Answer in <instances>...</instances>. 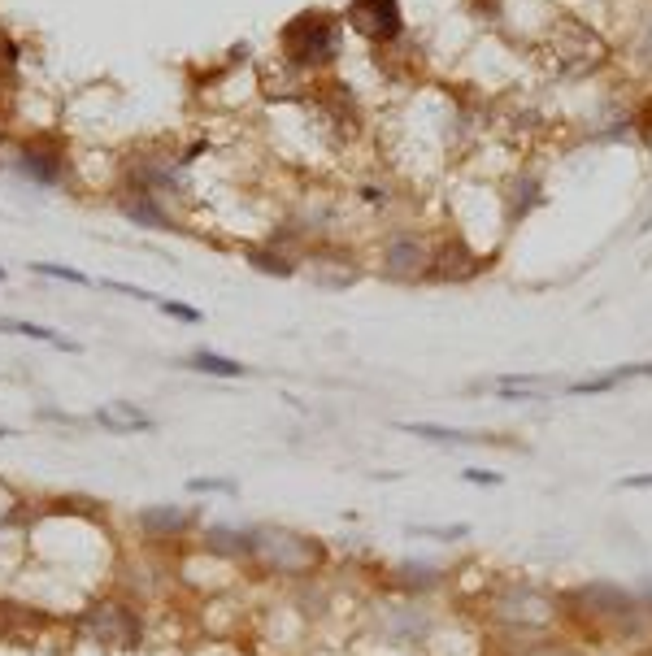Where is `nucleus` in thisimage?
Listing matches in <instances>:
<instances>
[{
    "instance_id": "nucleus-29",
    "label": "nucleus",
    "mask_w": 652,
    "mask_h": 656,
    "mask_svg": "<svg viewBox=\"0 0 652 656\" xmlns=\"http://www.w3.org/2000/svg\"><path fill=\"white\" fill-rule=\"evenodd\" d=\"M644 487H652V470H644V474H626V478H618V491H644Z\"/></svg>"
},
{
    "instance_id": "nucleus-25",
    "label": "nucleus",
    "mask_w": 652,
    "mask_h": 656,
    "mask_svg": "<svg viewBox=\"0 0 652 656\" xmlns=\"http://www.w3.org/2000/svg\"><path fill=\"white\" fill-rule=\"evenodd\" d=\"M500 400H518V405H526V400H544L539 396V387H505V383H492Z\"/></svg>"
},
{
    "instance_id": "nucleus-6",
    "label": "nucleus",
    "mask_w": 652,
    "mask_h": 656,
    "mask_svg": "<svg viewBox=\"0 0 652 656\" xmlns=\"http://www.w3.org/2000/svg\"><path fill=\"white\" fill-rule=\"evenodd\" d=\"M379 266L387 279L396 283H418V279H431V266H435V248L426 244L418 231H392L383 239V252H379Z\"/></svg>"
},
{
    "instance_id": "nucleus-21",
    "label": "nucleus",
    "mask_w": 652,
    "mask_h": 656,
    "mask_svg": "<svg viewBox=\"0 0 652 656\" xmlns=\"http://www.w3.org/2000/svg\"><path fill=\"white\" fill-rule=\"evenodd\" d=\"M631 61L644 74H652V9L644 18H639V27H635V35H631Z\"/></svg>"
},
{
    "instance_id": "nucleus-4",
    "label": "nucleus",
    "mask_w": 652,
    "mask_h": 656,
    "mask_svg": "<svg viewBox=\"0 0 652 656\" xmlns=\"http://www.w3.org/2000/svg\"><path fill=\"white\" fill-rule=\"evenodd\" d=\"M561 613H574L596 630H626L639 617V600L618 583H583L561 596Z\"/></svg>"
},
{
    "instance_id": "nucleus-30",
    "label": "nucleus",
    "mask_w": 652,
    "mask_h": 656,
    "mask_svg": "<svg viewBox=\"0 0 652 656\" xmlns=\"http://www.w3.org/2000/svg\"><path fill=\"white\" fill-rule=\"evenodd\" d=\"M9 435H14V431H9V426H0V439H9Z\"/></svg>"
},
{
    "instance_id": "nucleus-32",
    "label": "nucleus",
    "mask_w": 652,
    "mask_h": 656,
    "mask_svg": "<svg viewBox=\"0 0 652 656\" xmlns=\"http://www.w3.org/2000/svg\"><path fill=\"white\" fill-rule=\"evenodd\" d=\"M0 279H5V270H0Z\"/></svg>"
},
{
    "instance_id": "nucleus-13",
    "label": "nucleus",
    "mask_w": 652,
    "mask_h": 656,
    "mask_svg": "<svg viewBox=\"0 0 652 656\" xmlns=\"http://www.w3.org/2000/svg\"><path fill=\"white\" fill-rule=\"evenodd\" d=\"M96 426H105V431H114V435H131V431H153L157 418L135 409L131 400H114V405L96 409Z\"/></svg>"
},
{
    "instance_id": "nucleus-16",
    "label": "nucleus",
    "mask_w": 652,
    "mask_h": 656,
    "mask_svg": "<svg viewBox=\"0 0 652 656\" xmlns=\"http://www.w3.org/2000/svg\"><path fill=\"white\" fill-rule=\"evenodd\" d=\"M205 548L213 557H253V531H231V526H209Z\"/></svg>"
},
{
    "instance_id": "nucleus-22",
    "label": "nucleus",
    "mask_w": 652,
    "mask_h": 656,
    "mask_svg": "<svg viewBox=\"0 0 652 656\" xmlns=\"http://www.w3.org/2000/svg\"><path fill=\"white\" fill-rule=\"evenodd\" d=\"M409 535H418V539H440V544H457V539H466L470 535V522H448V526H409Z\"/></svg>"
},
{
    "instance_id": "nucleus-1",
    "label": "nucleus",
    "mask_w": 652,
    "mask_h": 656,
    "mask_svg": "<svg viewBox=\"0 0 652 656\" xmlns=\"http://www.w3.org/2000/svg\"><path fill=\"white\" fill-rule=\"evenodd\" d=\"M609 40L600 35L587 18L557 14L544 27V35L535 40V61L548 79L574 83V79H592L596 70L609 66Z\"/></svg>"
},
{
    "instance_id": "nucleus-9",
    "label": "nucleus",
    "mask_w": 652,
    "mask_h": 656,
    "mask_svg": "<svg viewBox=\"0 0 652 656\" xmlns=\"http://www.w3.org/2000/svg\"><path fill=\"white\" fill-rule=\"evenodd\" d=\"M83 626L92 630L100 643H109V648H131V643L140 639V622H135L131 609H122V604H96V609L83 617Z\"/></svg>"
},
{
    "instance_id": "nucleus-18",
    "label": "nucleus",
    "mask_w": 652,
    "mask_h": 656,
    "mask_svg": "<svg viewBox=\"0 0 652 656\" xmlns=\"http://www.w3.org/2000/svg\"><path fill=\"white\" fill-rule=\"evenodd\" d=\"M187 365L200 370V374H213V378H244L248 374V365L222 357V352H209V348H196L192 357H187Z\"/></svg>"
},
{
    "instance_id": "nucleus-19",
    "label": "nucleus",
    "mask_w": 652,
    "mask_h": 656,
    "mask_svg": "<svg viewBox=\"0 0 652 656\" xmlns=\"http://www.w3.org/2000/svg\"><path fill=\"white\" fill-rule=\"evenodd\" d=\"M0 331H5V335H27V339H40V344H53V348H66V352H79V344H74V339H61L57 331H48V326H35V322L0 318Z\"/></svg>"
},
{
    "instance_id": "nucleus-5",
    "label": "nucleus",
    "mask_w": 652,
    "mask_h": 656,
    "mask_svg": "<svg viewBox=\"0 0 652 656\" xmlns=\"http://www.w3.org/2000/svg\"><path fill=\"white\" fill-rule=\"evenodd\" d=\"M253 557L279 578H305L326 561V548L309 535L270 526V531H253Z\"/></svg>"
},
{
    "instance_id": "nucleus-14",
    "label": "nucleus",
    "mask_w": 652,
    "mask_h": 656,
    "mask_svg": "<svg viewBox=\"0 0 652 656\" xmlns=\"http://www.w3.org/2000/svg\"><path fill=\"white\" fill-rule=\"evenodd\" d=\"M61 170H66V161H61L57 148L48 144H27L22 148V174H31L35 183H61Z\"/></svg>"
},
{
    "instance_id": "nucleus-15",
    "label": "nucleus",
    "mask_w": 652,
    "mask_h": 656,
    "mask_svg": "<svg viewBox=\"0 0 652 656\" xmlns=\"http://www.w3.org/2000/svg\"><path fill=\"white\" fill-rule=\"evenodd\" d=\"M392 583L409 596H426V591L444 587V570L440 565H426V561H409V565H396L392 570Z\"/></svg>"
},
{
    "instance_id": "nucleus-2",
    "label": "nucleus",
    "mask_w": 652,
    "mask_h": 656,
    "mask_svg": "<svg viewBox=\"0 0 652 656\" xmlns=\"http://www.w3.org/2000/svg\"><path fill=\"white\" fill-rule=\"evenodd\" d=\"M487 613L492 622L505 630V635H544L548 626L561 617V596L535 587V583H500L487 600Z\"/></svg>"
},
{
    "instance_id": "nucleus-20",
    "label": "nucleus",
    "mask_w": 652,
    "mask_h": 656,
    "mask_svg": "<svg viewBox=\"0 0 652 656\" xmlns=\"http://www.w3.org/2000/svg\"><path fill=\"white\" fill-rule=\"evenodd\" d=\"M140 522H144V531H153V535H179L192 517H187L183 509H170V504H166V509H144Z\"/></svg>"
},
{
    "instance_id": "nucleus-12",
    "label": "nucleus",
    "mask_w": 652,
    "mask_h": 656,
    "mask_svg": "<svg viewBox=\"0 0 652 656\" xmlns=\"http://www.w3.org/2000/svg\"><path fill=\"white\" fill-rule=\"evenodd\" d=\"M400 431L426 444H444V448H474V444H496L492 435L479 431H461V426H440V422H400Z\"/></svg>"
},
{
    "instance_id": "nucleus-11",
    "label": "nucleus",
    "mask_w": 652,
    "mask_h": 656,
    "mask_svg": "<svg viewBox=\"0 0 652 656\" xmlns=\"http://www.w3.org/2000/svg\"><path fill=\"white\" fill-rule=\"evenodd\" d=\"M635 378H652V361H631V365H613L605 374H592V378H579V383L566 387V396H605V391L622 387V383H635Z\"/></svg>"
},
{
    "instance_id": "nucleus-23",
    "label": "nucleus",
    "mask_w": 652,
    "mask_h": 656,
    "mask_svg": "<svg viewBox=\"0 0 652 656\" xmlns=\"http://www.w3.org/2000/svg\"><path fill=\"white\" fill-rule=\"evenodd\" d=\"M35 274H48V279H61V283H79V287H92V279L79 270H70V266H48V261H40L35 266Z\"/></svg>"
},
{
    "instance_id": "nucleus-26",
    "label": "nucleus",
    "mask_w": 652,
    "mask_h": 656,
    "mask_svg": "<svg viewBox=\"0 0 652 656\" xmlns=\"http://www.w3.org/2000/svg\"><path fill=\"white\" fill-rule=\"evenodd\" d=\"M253 266H257V270H274V274H292V270H296L292 261L274 257V252H253Z\"/></svg>"
},
{
    "instance_id": "nucleus-28",
    "label": "nucleus",
    "mask_w": 652,
    "mask_h": 656,
    "mask_svg": "<svg viewBox=\"0 0 652 656\" xmlns=\"http://www.w3.org/2000/svg\"><path fill=\"white\" fill-rule=\"evenodd\" d=\"M461 478H466V483H479V487H500V483H505V474H496V470H461Z\"/></svg>"
},
{
    "instance_id": "nucleus-17",
    "label": "nucleus",
    "mask_w": 652,
    "mask_h": 656,
    "mask_svg": "<svg viewBox=\"0 0 652 656\" xmlns=\"http://www.w3.org/2000/svg\"><path fill=\"white\" fill-rule=\"evenodd\" d=\"M122 213H127L135 226H144V231H166V226H170L166 209L153 205V192H135L127 205H122Z\"/></svg>"
},
{
    "instance_id": "nucleus-31",
    "label": "nucleus",
    "mask_w": 652,
    "mask_h": 656,
    "mask_svg": "<svg viewBox=\"0 0 652 656\" xmlns=\"http://www.w3.org/2000/svg\"><path fill=\"white\" fill-rule=\"evenodd\" d=\"M635 656H652V648H644V652H635Z\"/></svg>"
},
{
    "instance_id": "nucleus-10",
    "label": "nucleus",
    "mask_w": 652,
    "mask_h": 656,
    "mask_svg": "<svg viewBox=\"0 0 652 656\" xmlns=\"http://www.w3.org/2000/svg\"><path fill=\"white\" fill-rule=\"evenodd\" d=\"M483 270L479 252H474L466 239H444L440 248H435V266H431V279H444V283H461V279H474V274Z\"/></svg>"
},
{
    "instance_id": "nucleus-7",
    "label": "nucleus",
    "mask_w": 652,
    "mask_h": 656,
    "mask_svg": "<svg viewBox=\"0 0 652 656\" xmlns=\"http://www.w3.org/2000/svg\"><path fill=\"white\" fill-rule=\"evenodd\" d=\"M344 18L374 44H392L405 35V9H400V0H348Z\"/></svg>"
},
{
    "instance_id": "nucleus-8",
    "label": "nucleus",
    "mask_w": 652,
    "mask_h": 656,
    "mask_svg": "<svg viewBox=\"0 0 652 656\" xmlns=\"http://www.w3.org/2000/svg\"><path fill=\"white\" fill-rule=\"evenodd\" d=\"M383 635L392 639V643H431V635H435V613L426 609V604H418V596H409V600H400V604L387 609Z\"/></svg>"
},
{
    "instance_id": "nucleus-24",
    "label": "nucleus",
    "mask_w": 652,
    "mask_h": 656,
    "mask_svg": "<svg viewBox=\"0 0 652 656\" xmlns=\"http://www.w3.org/2000/svg\"><path fill=\"white\" fill-rule=\"evenodd\" d=\"M157 309H161V313H170V318H179V322H187V326H196V322H200V309L179 305V300H157Z\"/></svg>"
},
{
    "instance_id": "nucleus-3",
    "label": "nucleus",
    "mask_w": 652,
    "mask_h": 656,
    "mask_svg": "<svg viewBox=\"0 0 652 656\" xmlns=\"http://www.w3.org/2000/svg\"><path fill=\"white\" fill-rule=\"evenodd\" d=\"M279 44L287 61H296V66H331L344 53V22L340 14H326V9H305L283 27Z\"/></svg>"
},
{
    "instance_id": "nucleus-27",
    "label": "nucleus",
    "mask_w": 652,
    "mask_h": 656,
    "mask_svg": "<svg viewBox=\"0 0 652 656\" xmlns=\"http://www.w3.org/2000/svg\"><path fill=\"white\" fill-rule=\"evenodd\" d=\"M187 491H235L231 478H187Z\"/></svg>"
}]
</instances>
